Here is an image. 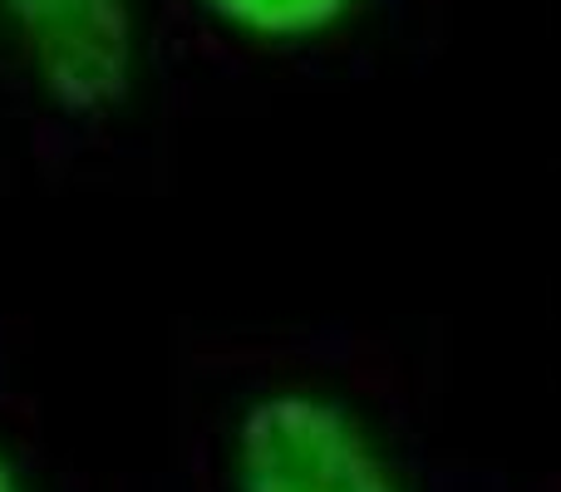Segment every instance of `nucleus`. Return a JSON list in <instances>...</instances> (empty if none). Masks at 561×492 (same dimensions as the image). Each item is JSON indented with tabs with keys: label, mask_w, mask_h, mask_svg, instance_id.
<instances>
[{
	"label": "nucleus",
	"mask_w": 561,
	"mask_h": 492,
	"mask_svg": "<svg viewBox=\"0 0 561 492\" xmlns=\"http://www.w3.org/2000/svg\"><path fill=\"white\" fill-rule=\"evenodd\" d=\"M242 492H399L335 404L262 399L242 419Z\"/></svg>",
	"instance_id": "obj_1"
},
{
	"label": "nucleus",
	"mask_w": 561,
	"mask_h": 492,
	"mask_svg": "<svg viewBox=\"0 0 561 492\" xmlns=\"http://www.w3.org/2000/svg\"><path fill=\"white\" fill-rule=\"evenodd\" d=\"M10 30L45 94L69 114H104L134 79L128 0H5Z\"/></svg>",
	"instance_id": "obj_2"
},
{
	"label": "nucleus",
	"mask_w": 561,
	"mask_h": 492,
	"mask_svg": "<svg viewBox=\"0 0 561 492\" xmlns=\"http://www.w3.org/2000/svg\"><path fill=\"white\" fill-rule=\"evenodd\" d=\"M207 10L222 15L227 25L247 30V35L296 39V35H316V30L335 25L350 10V0H207Z\"/></svg>",
	"instance_id": "obj_3"
},
{
	"label": "nucleus",
	"mask_w": 561,
	"mask_h": 492,
	"mask_svg": "<svg viewBox=\"0 0 561 492\" xmlns=\"http://www.w3.org/2000/svg\"><path fill=\"white\" fill-rule=\"evenodd\" d=\"M0 492H20V483H15V473H10L5 464H0Z\"/></svg>",
	"instance_id": "obj_4"
}]
</instances>
